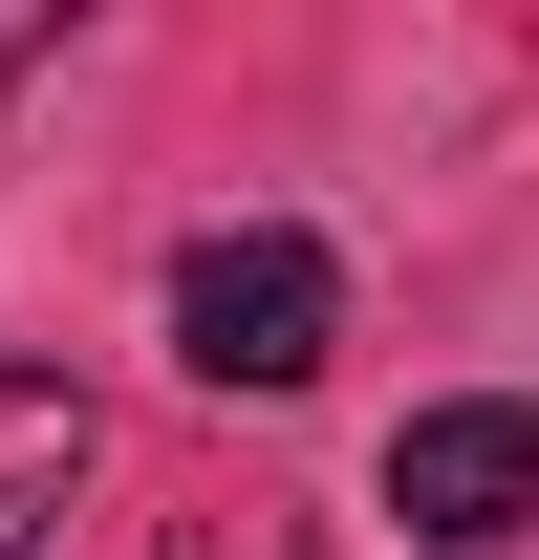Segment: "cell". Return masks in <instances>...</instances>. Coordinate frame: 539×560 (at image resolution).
<instances>
[{"label": "cell", "instance_id": "cell-3", "mask_svg": "<svg viewBox=\"0 0 539 560\" xmlns=\"http://www.w3.org/2000/svg\"><path fill=\"white\" fill-rule=\"evenodd\" d=\"M108 475L87 388H0V560H66V495Z\"/></svg>", "mask_w": 539, "mask_h": 560}, {"label": "cell", "instance_id": "cell-2", "mask_svg": "<svg viewBox=\"0 0 539 560\" xmlns=\"http://www.w3.org/2000/svg\"><path fill=\"white\" fill-rule=\"evenodd\" d=\"M389 517H410V539H454V560L539 539V410H518V388H474V410H410V431H389Z\"/></svg>", "mask_w": 539, "mask_h": 560}, {"label": "cell", "instance_id": "cell-1", "mask_svg": "<svg viewBox=\"0 0 539 560\" xmlns=\"http://www.w3.org/2000/svg\"><path fill=\"white\" fill-rule=\"evenodd\" d=\"M345 346V280L302 215H216L195 259H173V366L195 388H302V366Z\"/></svg>", "mask_w": 539, "mask_h": 560}, {"label": "cell", "instance_id": "cell-4", "mask_svg": "<svg viewBox=\"0 0 539 560\" xmlns=\"http://www.w3.org/2000/svg\"><path fill=\"white\" fill-rule=\"evenodd\" d=\"M44 44H66V22H44V0H0V86H44Z\"/></svg>", "mask_w": 539, "mask_h": 560}]
</instances>
